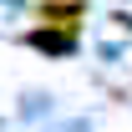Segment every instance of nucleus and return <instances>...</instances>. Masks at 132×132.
I'll return each instance as SVG.
<instances>
[{
	"mask_svg": "<svg viewBox=\"0 0 132 132\" xmlns=\"http://www.w3.org/2000/svg\"><path fill=\"white\" fill-rule=\"evenodd\" d=\"M36 15L46 20V26L76 31V26H81V15H86V5H81V0H41V5H36Z\"/></svg>",
	"mask_w": 132,
	"mask_h": 132,
	"instance_id": "f257e3e1",
	"label": "nucleus"
},
{
	"mask_svg": "<svg viewBox=\"0 0 132 132\" xmlns=\"http://www.w3.org/2000/svg\"><path fill=\"white\" fill-rule=\"evenodd\" d=\"M26 41H31V46H41V51H56V56H61V51L76 46V31H31Z\"/></svg>",
	"mask_w": 132,
	"mask_h": 132,
	"instance_id": "f03ea898",
	"label": "nucleus"
}]
</instances>
